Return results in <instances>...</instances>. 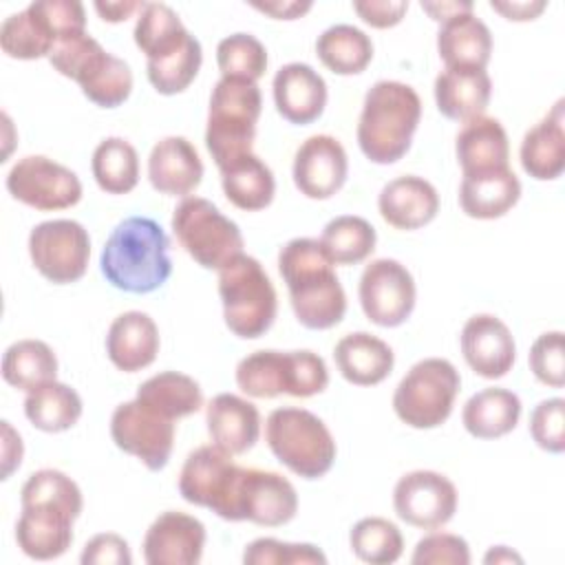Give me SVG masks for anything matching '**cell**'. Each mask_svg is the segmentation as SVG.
Wrapping results in <instances>:
<instances>
[{
	"instance_id": "cell-17",
	"label": "cell",
	"mask_w": 565,
	"mask_h": 565,
	"mask_svg": "<svg viewBox=\"0 0 565 565\" xmlns=\"http://www.w3.org/2000/svg\"><path fill=\"white\" fill-rule=\"evenodd\" d=\"M291 174L296 188L307 199H331L349 174L347 150L331 135H313L298 146Z\"/></svg>"
},
{
	"instance_id": "cell-30",
	"label": "cell",
	"mask_w": 565,
	"mask_h": 565,
	"mask_svg": "<svg viewBox=\"0 0 565 565\" xmlns=\"http://www.w3.org/2000/svg\"><path fill=\"white\" fill-rule=\"evenodd\" d=\"M521 199V181L510 170H492L463 174L459 188V205L466 216L492 221L505 216Z\"/></svg>"
},
{
	"instance_id": "cell-51",
	"label": "cell",
	"mask_w": 565,
	"mask_h": 565,
	"mask_svg": "<svg viewBox=\"0 0 565 565\" xmlns=\"http://www.w3.org/2000/svg\"><path fill=\"white\" fill-rule=\"evenodd\" d=\"M415 565H468L470 547L466 539L448 532H433L417 541L411 556Z\"/></svg>"
},
{
	"instance_id": "cell-59",
	"label": "cell",
	"mask_w": 565,
	"mask_h": 565,
	"mask_svg": "<svg viewBox=\"0 0 565 565\" xmlns=\"http://www.w3.org/2000/svg\"><path fill=\"white\" fill-rule=\"evenodd\" d=\"M422 9L435 20V22H446L455 15L461 13H472L475 4L472 2H457V0H441V2H422Z\"/></svg>"
},
{
	"instance_id": "cell-16",
	"label": "cell",
	"mask_w": 565,
	"mask_h": 565,
	"mask_svg": "<svg viewBox=\"0 0 565 565\" xmlns=\"http://www.w3.org/2000/svg\"><path fill=\"white\" fill-rule=\"evenodd\" d=\"M393 508L404 523L419 530H437L457 512V488L441 472L413 470L395 483Z\"/></svg>"
},
{
	"instance_id": "cell-60",
	"label": "cell",
	"mask_w": 565,
	"mask_h": 565,
	"mask_svg": "<svg viewBox=\"0 0 565 565\" xmlns=\"http://www.w3.org/2000/svg\"><path fill=\"white\" fill-rule=\"evenodd\" d=\"M483 563H488V565H492V563L494 565L497 563H523V558L516 552H512L510 547H505V545H494L483 556Z\"/></svg>"
},
{
	"instance_id": "cell-14",
	"label": "cell",
	"mask_w": 565,
	"mask_h": 565,
	"mask_svg": "<svg viewBox=\"0 0 565 565\" xmlns=\"http://www.w3.org/2000/svg\"><path fill=\"white\" fill-rule=\"evenodd\" d=\"M358 296L364 316L373 324L393 329L404 324L415 309V278L399 260L377 258L364 267Z\"/></svg>"
},
{
	"instance_id": "cell-12",
	"label": "cell",
	"mask_w": 565,
	"mask_h": 565,
	"mask_svg": "<svg viewBox=\"0 0 565 565\" xmlns=\"http://www.w3.org/2000/svg\"><path fill=\"white\" fill-rule=\"evenodd\" d=\"M232 455L218 446H201L192 450L179 475V494L199 508L212 510L216 516L230 521L234 490L241 475Z\"/></svg>"
},
{
	"instance_id": "cell-54",
	"label": "cell",
	"mask_w": 565,
	"mask_h": 565,
	"mask_svg": "<svg viewBox=\"0 0 565 565\" xmlns=\"http://www.w3.org/2000/svg\"><path fill=\"white\" fill-rule=\"evenodd\" d=\"M353 11L373 29H391L402 22L408 11V2L397 0H358L353 2Z\"/></svg>"
},
{
	"instance_id": "cell-44",
	"label": "cell",
	"mask_w": 565,
	"mask_h": 565,
	"mask_svg": "<svg viewBox=\"0 0 565 565\" xmlns=\"http://www.w3.org/2000/svg\"><path fill=\"white\" fill-rule=\"evenodd\" d=\"M201 62H203L201 42L194 35H190L188 42L174 53L161 60L146 62V75L157 93L177 95V93H183L194 82L201 68Z\"/></svg>"
},
{
	"instance_id": "cell-46",
	"label": "cell",
	"mask_w": 565,
	"mask_h": 565,
	"mask_svg": "<svg viewBox=\"0 0 565 565\" xmlns=\"http://www.w3.org/2000/svg\"><path fill=\"white\" fill-rule=\"evenodd\" d=\"M20 503H53L68 510L73 516H79L84 508V497L79 486L68 475L55 468H42L29 475V479L24 481L20 490Z\"/></svg>"
},
{
	"instance_id": "cell-1",
	"label": "cell",
	"mask_w": 565,
	"mask_h": 565,
	"mask_svg": "<svg viewBox=\"0 0 565 565\" xmlns=\"http://www.w3.org/2000/svg\"><path fill=\"white\" fill-rule=\"evenodd\" d=\"M278 271L289 289L296 320L311 331L342 322L347 294L318 238H291L278 252Z\"/></svg>"
},
{
	"instance_id": "cell-47",
	"label": "cell",
	"mask_w": 565,
	"mask_h": 565,
	"mask_svg": "<svg viewBox=\"0 0 565 565\" xmlns=\"http://www.w3.org/2000/svg\"><path fill=\"white\" fill-rule=\"evenodd\" d=\"M245 565H309L327 563V556L320 547L311 543H285L271 536L252 541L243 552Z\"/></svg>"
},
{
	"instance_id": "cell-11",
	"label": "cell",
	"mask_w": 565,
	"mask_h": 565,
	"mask_svg": "<svg viewBox=\"0 0 565 565\" xmlns=\"http://www.w3.org/2000/svg\"><path fill=\"white\" fill-rule=\"evenodd\" d=\"M110 437L115 446L137 457L148 470L168 466L174 448V419L148 408L139 399L124 402L113 411Z\"/></svg>"
},
{
	"instance_id": "cell-7",
	"label": "cell",
	"mask_w": 565,
	"mask_h": 565,
	"mask_svg": "<svg viewBox=\"0 0 565 565\" xmlns=\"http://www.w3.org/2000/svg\"><path fill=\"white\" fill-rule=\"evenodd\" d=\"M218 296L227 329L243 338L265 335L278 311L276 289L263 265L247 254H238L218 269Z\"/></svg>"
},
{
	"instance_id": "cell-2",
	"label": "cell",
	"mask_w": 565,
	"mask_h": 565,
	"mask_svg": "<svg viewBox=\"0 0 565 565\" xmlns=\"http://www.w3.org/2000/svg\"><path fill=\"white\" fill-rule=\"evenodd\" d=\"M170 238L150 216H128L108 236L99 269L104 278L126 294H150L172 274Z\"/></svg>"
},
{
	"instance_id": "cell-53",
	"label": "cell",
	"mask_w": 565,
	"mask_h": 565,
	"mask_svg": "<svg viewBox=\"0 0 565 565\" xmlns=\"http://www.w3.org/2000/svg\"><path fill=\"white\" fill-rule=\"evenodd\" d=\"M79 561L82 565H130L132 554L124 536L115 532H102L86 541Z\"/></svg>"
},
{
	"instance_id": "cell-34",
	"label": "cell",
	"mask_w": 565,
	"mask_h": 565,
	"mask_svg": "<svg viewBox=\"0 0 565 565\" xmlns=\"http://www.w3.org/2000/svg\"><path fill=\"white\" fill-rule=\"evenodd\" d=\"M82 411L79 393L57 380L29 391L24 397V415L42 433H64L73 428Z\"/></svg>"
},
{
	"instance_id": "cell-18",
	"label": "cell",
	"mask_w": 565,
	"mask_h": 565,
	"mask_svg": "<svg viewBox=\"0 0 565 565\" xmlns=\"http://www.w3.org/2000/svg\"><path fill=\"white\" fill-rule=\"evenodd\" d=\"M143 561L148 565H196L205 547V525L185 512H161L143 536Z\"/></svg>"
},
{
	"instance_id": "cell-52",
	"label": "cell",
	"mask_w": 565,
	"mask_h": 565,
	"mask_svg": "<svg viewBox=\"0 0 565 565\" xmlns=\"http://www.w3.org/2000/svg\"><path fill=\"white\" fill-rule=\"evenodd\" d=\"M102 49V44L93 38V35H88L86 31L84 33H77V35H71V38H66V40H60L55 46H53V51H51V55H49V62H51V66L60 73V75H64V77H68V79H77V75L82 73V68L86 66V62L97 53Z\"/></svg>"
},
{
	"instance_id": "cell-21",
	"label": "cell",
	"mask_w": 565,
	"mask_h": 565,
	"mask_svg": "<svg viewBox=\"0 0 565 565\" xmlns=\"http://www.w3.org/2000/svg\"><path fill=\"white\" fill-rule=\"evenodd\" d=\"M73 516L68 510L53 503L22 505L15 523L18 547L35 561H51L62 556L73 543Z\"/></svg>"
},
{
	"instance_id": "cell-39",
	"label": "cell",
	"mask_w": 565,
	"mask_h": 565,
	"mask_svg": "<svg viewBox=\"0 0 565 565\" xmlns=\"http://www.w3.org/2000/svg\"><path fill=\"white\" fill-rule=\"evenodd\" d=\"M2 377L9 386L29 393L57 377V358L42 340H18L2 355Z\"/></svg>"
},
{
	"instance_id": "cell-5",
	"label": "cell",
	"mask_w": 565,
	"mask_h": 565,
	"mask_svg": "<svg viewBox=\"0 0 565 565\" xmlns=\"http://www.w3.org/2000/svg\"><path fill=\"white\" fill-rule=\"evenodd\" d=\"M238 388L258 399L313 397L329 384L324 360L313 351H254L236 364Z\"/></svg>"
},
{
	"instance_id": "cell-13",
	"label": "cell",
	"mask_w": 565,
	"mask_h": 565,
	"mask_svg": "<svg viewBox=\"0 0 565 565\" xmlns=\"http://www.w3.org/2000/svg\"><path fill=\"white\" fill-rule=\"evenodd\" d=\"M7 190L15 201L40 212L66 210L82 199L77 174L44 154L18 159L7 174Z\"/></svg>"
},
{
	"instance_id": "cell-15",
	"label": "cell",
	"mask_w": 565,
	"mask_h": 565,
	"mask_svg": "<svg viewBox=\"0 0 565 565\" xmlns=\"http://www.w3.org/2000/svg\"><path fill=\"white\" fill-rule=\"evenodd\" d=\"M296 512L298 494L287 477L260 468H241L230 521L278 527L289 523Z\"/></svg>"
},
{
	"instance_id": "cell-28",
	"label": "cell",
	"mask_w": 565,
	"mask_h": 565,
	"mask_svg": "<svg viewBox=\"0 0 565 565\" xmlns=\"http://www.w3.org/2000/svg\"><path fill=\"white\" fill-rule=\"evenodd\" d=\"M457 161L463 174H479L510 168L508 132L494 117H475L461 126L455 139Z\"/></svg>"
},
{
	"instance_id": "cell-36",
	"label": "cell",
	"mask_w": 565,
	"mask_h": 565,
	"mask_svg": "<svg viewBox=\"0 0 565 565\" xmlns=\"http://www.w3.org/2000/svg\"><path fill=\"white\" fill-rule=\"evenodd\" d=\"M132 35L135 44L146 55V62H152L181 49L192 33L183 26L181 18L170 4L143 2Z\"/></svg>"
},
{
	"instance_id": "cell-24",
	"label": "cell",
	"mask_w": 565,
	"mask_h": 565,
	"mask_svg": "<svg viewBox=\"0 0 565 565\" xmlns=\"http://www.w3.org/2000/svg\"><path fill=\"white\" fill-rule=\"evenodd\" d=\"M377 210L395 230H419L439 212V194L430 181L415 174H404L388 181L380 196Z\"/></svg>"
},
{
	"instance_id": "cell-19",
	"label": "cell",
	"mask_w": 565,
	"mask_h": 565,
	"mask_svg": "<svg viewBox=\"0 0 565 565\" xmlns=\"http://www.w3.org/2000/svg\"><path fill=\"white\" fill-rule=\"evenodd\" d=\"M461 353L466 364L486 380L508 375L516 358V344L508 324L492 313H477L461 329Z\"/></svg>"
},
{
	"instance_id": "cell-6",
	"label": "cell",
	"mask_w": 565,
	"mask_h": 565,
	"mask_svg": "<svg viewBox=\"0 0 565 565\" xmlns=\"http://www.w3.org/2000/svg\"><path fill=\"white\" fill-rule=\"evenodd\" d=\"M265 439L274 457L302 479L324 477L335 461V439L307 408L282 406L267 415Z\"/></svg>"
},
{
	"instance_id": "cell-58",
	"label": "cell",
	"mask_w": 565,
	"mask_h": 565,
	"mask_svg": "<svg viewBox=\"0 0 565 565\" xmlns=\"http://www.w3.org/2000/svg\"><path fill=\"white\" fill-rule=\"evenodd\" d=\"M95 7V11L99 13V18L104 20V22H124V20H128L135 11H141V7H143V2H135V0H119V2H95L93 4Z\"/></svg>"
},
{
	"instance_id": "cell-55",
	"label": "cell",
	"mask_w": 565,
	"mask_h": 565,
	"mask_svg": "<svg viewBox=\"0 0 565 565\" xmlns=\"http://www.w3.org/2000/svg\"><path fill=\"white\" fill-rule=\"evenodd\" d=\"M24 455V446L13 426L2 419V479H9L13 470L20 468Z\"/></svg>"
},
{
	"instance_id": "cell-38",
	"label": "cell",
	"mask_w": 565,
	"mask_h": 565,
	"mask_svg": "<svg viewBox=\"0 0 565 565\" xmlns=\"http://www.w3.org/2000/svg\"><path fill=\"white\" fill-rule=\"evenodd\" d=\"M316 55L335 75H358L373 60V42L353 24H333L318 35Z\"/></svg>"
},
{
	"instance_id": "cell-45",
	"label": "cell",
	"mask_w": 565,
	"mask_h": 565,
	"mask_svg": "<svg viewBox=\"0 0 565 565\" xmlns=\"http://www.w3.org/2000/svg\"><path fill=\"white\" fill-rule=\"evenodd\" d=\"M221 77L258 82L267 71V51L252 33H232L216 46Z\"/></svg>"
},
{
	"instance_id": "cell-9",
	"label": "cell",
	"mask_w": 565,
	"mask_h": 565,
	"mask_svg": "<svg viewBox=\"0 0 565 565\" xmlns=\"http://www.w3.org/2000/svg\"><path fill=\"white\" fill-rule=\"evenodd\" d=\"M172 232L179 245L205 269H221L243 254V234L212 201L185 196L172 212Z\"/></svg>"
},
{
	"instance_id": "cell-43",
	"label": "cell",
	"mask_w": 565,
	"mask_h": 565,
	"mask_svg": "<svg viewBox=\"0 0 565 565\" xmlns=\"http://www.w3.org/2000/svg\"><path fill=\"white\" fill-rule=\"evenodd\" d=\"M353 554L371 565L395 563L404 552V539L399 527L384 516L360 519L349 534Z\"/></svg>"
},
{
	"instance_id": "cell-4",
	"label": "cell",
	"mask_w": 565,
	"mask_h": 565,
	"mask_svg": "<svg viewBox=\"0 0 565 565\" xmlns=\"http://www.w3.org/2000/svg\"><path fill=\"white\" fill-rule=\"evenodd\" d=\"M263 97L256 82L221 77L210 95L205 146L216 168L252 152Z\"/></svg>"
},
{
	"instance_id": "cell-37",
	"label": "cell",
	"mask_w": 565,
	"mask_h": 565,
	"mask_svg": "<svg viewBox=\"0 0 565 565\" xmlns=\"http://www.w3.org/2000/svg\"><path fill=\"white\" fill-rule=\"evenodd\" d=\"M75 82L79 84L82 93L99 108H117L130 97L132 71L121 57L104 51L102 46L88 60Z\"/></svg>"
},
{
	"instance_id": "cell-57",
	"label": "cell",
	"mask_w": 565,
	"mask_h": 565,
	"mask_svg": "<svg viewBox=\"0 0 565 565\" xmlns=\"http://www.w3.org/2000/svg\"><path fill=\"white\" fill-rule=\"evenodd\" d=\"M252 7L271 15L274 20H298L313 4L311 2H300V0H271V2H252Z\"/></svg>"
},
{
	"instance_id": "cell-31",
	"label": "cell",
	"mask_w": 565,
	"mask_h": 565,
	"mask_svg": "<svg viewBox=\"0 0 565 565\" xmlns=\"http://www.w3.org/2000/svg\"><path fill=\"white\" fill-rule=\"evenodd\" d=\"M437 53L446 68H486L492 55V33L475 13H461L441 22Z\"/></svg>"
},
{
	"instance_id": "cell-49",
	"label": "cell",
	"mask_w": 565,
	"mask_h": 565,
	"mask_svg": "<svg viewBox=\"0 0 565 565\" xmlns=\"http://www.w3.org/2000/svg\"><path fill=\"white\" fill-rule=\"evenodd\" d=\"M530 371L534 377L552 388L565 384V358H563V331L541 333L530 349Z\"/></svg>"
},
{
	"instance_id": "cell-56",
	"label": "cell",
	"mask_w": 565,
	"mask_h": 565,
	"mask_svg": "<svg viewBox=\"0 0 565 565\" xmlns=\"http://www.w3.org/2000/svg\"><path fill=\"white\" fill-rule=\"evenodd\" d=\"M490 7L501 13L505 20H514V22H527V20H534L539 18L547 2L545 0H523V2H490Z\"/></svg>"
},
{
	"instance_id": "cell-32",
	"label": "cell",
	"mask_w": 565,
	"mask_h": 565,
	"mask_svg": "<svg viewBox=\"0 0 565 565\" xmlns=\"http://www.w3.org/2000/svg\"><path fill=\"white\" fill-rule=\"evenodd\" d=\"M521 417V399L516 393L490 386L475 393L461 411L463 428L477 439H497L512 433Z\"/></svg>"
},
{
	"instance_id": "cell-50",
	"label": "cell",
	"mask_w": 565,
	"mask_h": 565,
	"mask_svg": "<svg viewBox=\"0 0 565 565\" xmlns=\"http://www.w3.org/2000/svg\"><path fill=\"white\" fill-rule=\"evenodd\" d=\"M29 9L49 26L55 44L71 35L86 31V13L84 4L75 0H38L31 2Z\"/></svg>"
},
{
	"instance_id": "cell-29",
	"label": "cell",
	"mask_w": 565,
	"mask_h": 565,
	"mask_svg": "<svg viewBox=\"0 0 565 565\" xmlns=\"http://www.w3.org/2000/svg\"><path fill=\"white\" fill-rule=\"evenodd\" d=\"M340 375L355 386H375L384 382L395 364L393 349L366 331L347 333L333 349Z\"/></svg>"
},
{
	"instance_id": "cell-41",
	"label": "cell",
	"mask_w": 565,
	"mask_h": 565,
	"mask_svg": "<svg viewBox=\"0 0 565 565\" xmlns=\"http://www.w3.org/2000/svg\"><path fill=\"white\" fill-rule=\"evenodd\" d=\"M377 243L375 227L353 214L331 218L320 236V245L333 265H358L366 260Z\"/></svg>"
},
{
	"instance_id": "cell-8",
	"label": "cell",
	"mask_w": 565,
	"mask_h": 565,
	"mask_svg": "<svg viewBox=\"0 0 565 565\" xmlns=\"http://www.w3.org/2000/svg\"><path fill=\"white\" fill-rule=\"evenodd\" d=\"M459 386L461 377L452 362L424 358L399 380L393 393V411L411 428H437L450 417Z\"/></svg>"
},
{
	"instance_id": "cell-35",
	"label": "cell",
	"mask_w": 565,
	"mask_h": 565,
	"mask_svg": "<svg viewBox=\"0 0 565 565\" xmlns=\"http://www.w3.org/2000/svg\"><path fill=\"white\" fill-rule=\"evenodd\" d=\"M135 399L174 422L194 415L203 406L199 382L179 371H163L148 377L137 388Z\"/></svg>"
},
{
	"instance_id": "cell-3",
	"label": "cell",
	"mask_w": 565,
	"mask_h": 565,
	"mask_svg": "<svg viewBox=\"0 0 565 565\" xmlns=\"http://www.w3.org/2000/svg\"><path fill=\"white\" fill-rule=\"evenodd\" d=\"M419 119L422 99L413 86L395 79L375 82L364 95L358 121L362 154L377 166L399 161L413 143Z\"/></svg>"
},
{
	"instance_id": "cell-27",
	"label": "cell",
	"mask_w": 565,
	"mask_h": 565,
	"mask_svg": "<svg viewBox=\"0 0 565 565\" xmlns=\"http://www.w3.org/2000/svg\"><path fill=\"white\" fill-rule=\"evenodd\" d=\"M492 79L486 68H444L435 77V102L444 117L470 121L490 104Z\"/></svg>"
},
{
	"instance_id": "cell-22",
	"label": "cell",
	"mask_w": 565,
	"mask_h": 565,
	"mask_svg": "<svg viewBox=\"0 0 565 565\" xmlns=\"http://www.w3.org/2000/svg\"><path fill=\"white\" fill-rule=\"evenodd\" d=\"M150 185L168 196H188L203 179V161L185 137H163L148 157Z\"/></svg>"
},
{
	"instance_id": "cell-40",
	"label": "cell",
	"mask_w": 565,
	"mask_h": 565,
	"mask_svg": "<svg viewBox=\"0 0 565 565\" xmlns=\"http://www.w3.org/2000/svg\"><path fill=\"white\" fill-rule=\"evenodd\" d=\"M93 177L106 194H126L139 183V154L121 137H106L97 143L90 159Z\"/></svg>"
},
{
	"instance_id": "cell-48",
	"label": "cell",
	"mask_w": 565,
	"mask_h": 565,
	"mask_svg": "<svg viewBox=\"0 0 565 565\" xmlns=\"http://www.w3.org/2000/svg\"><path fill=\"white\" fill-rule=\"evenodd\" d=\"M530 435L539 448L561 455L565 450V399L550 397L530 413Z\"/></svg>"
},
{
	"instance_id": "cell-25",
	"label": "cell",
	"mask_w": 565,
	"mask_h": 565,
	"mask_svg": "<svg viewBox=\"0 0 565 565\" xmlns=\"http://www.w3.org/2000/svg\"><path fill=\"white\" fill-rule=\"evenodd\" d=\"M108 360L124 373H137L150 366L159 353V329L143 311L117 316L106 333Z\"/></svg>"
},
{
	"instance_id": "cell-26",
	"label": "cell",
	"mask_w": 565,
	"mask_h": 565,
	"mask_svg": "<svg viewBox=\"0 0 565 565\" xmlns=\"http://www.w3.org/2000/svg\"><path fill=\"white\" fill-rule=\"evenodd\" d=\"M563 99L532 126L521 141V166L536 181H554L565 170V113Z\"/></svg>"
},
{
	"instance_id": "cell-33",
	"label": "cell",
	"mask_w": 565,
	"mask_h": 565,
	"mask_svg": "<svg viewBox=\"0 0 565 565\" xmlns=\"http://www.w3.org/2000/svg\"><path fill=\"white\" fill-rule=\"evenodd\" d=\"M221 185L232 205L245 212L265 210L276 194V179L269 166L254 152L221 168Z\"/></svg>"
},
{
	"instance_id": "cell-23",
	"label": "cell",
	"mask_w": 565,
	"mask_h": 565,
	"mask_svg": "<svg viewBox=\"0 0 565 565\" xmlns=\"http://www.w3.org/2000/svg\"><path fill=\"white\" fill-rule=\"evenodd\" d=\"M205 424L212 444L232 457L252 450L260 437L258 408L234 393H218L212 397L205 411Z\"/></svg>"
},
{
	"instance_id": "cell-20",
	"label": "cell",
	"mask_w": 565,
	"mask_h": 565,
	"mask_svg": "<svg viewBox=\"0 0 565 565\" xmlns=\"http://www.w3.org/2000/svg\"><path fill=\"white\" fill-rule=\"evenodd\" d=\"M274 104L282 119L296 126L316 121L327 106V82L322 75L302 62L280 66L271 82Z\"/></svg>"
},
{
	"instance_id": "cell-42",
	"label": "cell",
	"mask_w": 565,
	"mask_h": 565,
	"mask_svg": "<svg viewBox=\"0 0 565 565\" xmlns=\"http://www.w3.org/2000/svg\"><path fill=\"white\" fill-rule=\"evenodd\" d=\"M53 46L55 38L49 26L29 7L20 13H11L0 24V49L13 60L49 57Z\"/></svg>"
},
{
	"instance_id": "cell-10",
	"label": "cell",
	"mask_w": 565,
	"mask_h": 565,
	"mask_svg": "<svg viewBox=\"0 0 565 565\" xmlns=\"http://www.w3.org/2000/svg\"><path fill=\"white\" fill-rule=\"evenodd\" d=\"M29 256L46 280L55 285L77 282L88 269V230L73 218L38 223L29 234Z\"/></svg>"
}]
</instances>
